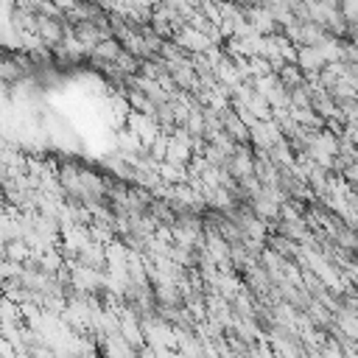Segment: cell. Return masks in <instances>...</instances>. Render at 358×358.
Masks as SVG:
<instances>
[{
    "mask_svg": "<svg viewBox=\"0 0 358 358\" xmlns=\"http://www.w3.org/2000/svg\"><path fill=\"white\" fill-rule=\"evenodd\" d=\"M92 50H95L98 59H106V62H117L120 59V42L117 39H109V36L103 42H98Z\"/></svg>",
    "mask_w": 358,
    "mask_h": 358,
    "instance_id": "1",
    "label": "cell"
},
{
    "mask_svg": "<svg viewBox=\"0 0 358 358\" xmlns=\"http://www.w3.org/2000/svg\"><path fill=\"white\" fill-rule=\"evenodd\" d=\"M28 255V249H25V243L20 241V243H11V249H8V257H14V260H22Z\"/></svg>",
    "mask_w": 358,
    "mask_h": 358,
    "instance_id": "2",
    "label": "cell"
}]
</instances>
